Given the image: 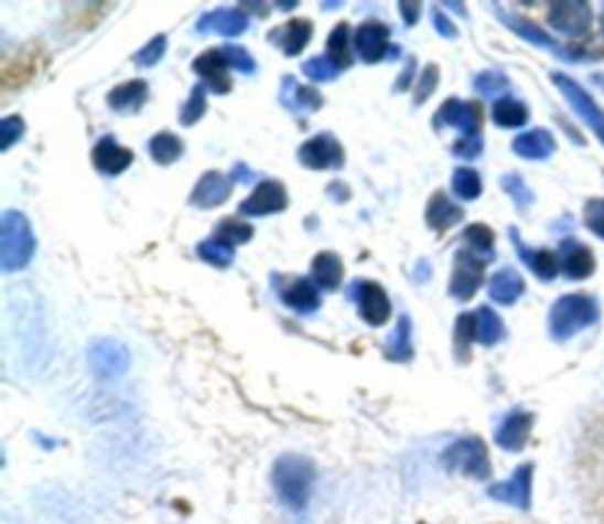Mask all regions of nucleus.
Here are the masks:
<instances>
[{
    "label": "nucleus",
    "mask_w": 604,
    "mask_h": 524,
    "mask_svg": "<svg viewBox=\"0 0 604 524\" xmlns=\"http://www.w3.org/2000/svg\"><path fill=\"white\" fill-rule=\"evenodd\" d=\"M316 480V468L300 453H287L277 459L272 470V484L279 501L291 511H302L308 505Z\"/></svg>",
    "instance_id": "obj_1"
},
{
    "label": "nucleus",
    "mask_w": 604,
    "mask_h": 524,
    "mask_svg": "<svg viewBox=\"0 0 604 524\" xmlns=\"http://www.w3.org/2000/svg\"><path fill=\"white\" fill-rule=\"evenodd\" d=\"M600 321V302L589 293H567L552 302L548 314L550 338L558 343L569 341Z\"/></svg>",
    "instance_id": "obj_2"
},
{
    "label": "nucleus",
    "mask_w": 604,
    "mask_h": 524,
    "mask_svg": "<svg viewBox=\"0 0 604 524\" xmlns=\"http://www.w3.org/2000/svg\"><path fill=\"white\" fill-rule=\"evenodd\" d=\"M33 253H36V236H33L29 217L20 211H6L0 217V269L6 275L24 269Z\"/></svg>",
    "instance_id": "obj_3"
},
{
    "label": "nucleus",
    "mask_w": 604,
    "mask_h": 524,
    "mask_svg": "<svg viewBox=\"0 0 604 524\" xmlns=\"http://www.w3.org/2000/svg\"><path fill=\"white\" fill-rule=\"evenodd\" d=\"M442 466L449 472H459V475L473 478V480H489L492 478V459L489 449L479 437H463L459 442H453L442 453Z\"/></svg>",
    "instance_id": "obj_4"
},
{
    "label": "nucleus",
    "mask_w": 604,
    "mask_h": 524,
    "mask_svg": "<svg viewBox=\"0 0 604 524\" xmlns=\"http://www.w3.org/2000/svg\"><path fill=\"white\" fill-rule=\"evenodd\" d=\"M494 10H496L498 20L503 24H506L515 33V36H519L522 41H527V43H531L536 47H541V50H550L552 55H558L564 62H581V60H591L593 57V55L585 53V50H579V47L574 50V47L560 45L558 39H552L548 31H543L539 24L527 20V17H522V14L506 12V10H500L498 6H494Z\"/></svg>",
    "instance_id": "obj_5"
},
{
    "label": "nucleus",
    "mask_w": 604,
    "mask_h": 524,
    "mask_svg": "<svg viewBox=\"0 0 604 524\" xmlns=\"http://www.w3.org/2000/svg\"><path fill=\"white\" fill-rule=\"evenodd\" d=\"M550 81L556 83L562 97L579 114L581 121L589 126L595 132V138L604 145V109L595 103V97L585 90L581 83H576L572 76H567L562 72H552Z\"/></svg>",
    "instance_id": "obj_6"
},
{
    "label": "nucleus",
    "mask_w": 604,
    "mask_h": 524,
    "mask_svg": "<svg viewBox=\"0 0 604 524\" xmlns=\"http://www.w3.org/2000/svg\"><path fill=\"white\" fill-rule=\"evenodd\" d=\"M484 269H486V260L479 258L477 253H473L470 248L456 250V258H453V269H451V281H449V296L461 302L473 298L479 291V286L484 284Z\"/></svg>",
    "instance_id": "obj_7"
},
{
    "label": "nucleus",
    "mask_w": 604,
    "mask_h": 524,
    "mask_svg": "<svg viewBox=\"0 0 604 524\" xmlns=\"http://www.w3.org/2000/svg\"><path fill=\"white\" fill-rule=\"evenodd\" d=\"M548 24L552 31L569 39H581L593 29V8L585 0H562L548 10Z\"/></svg>",
    "instance_id": "obj_8"
},
{
    "label": "nucleus",
    "mask_w": 604,
    "mask_h": 524,
    "mask_svg": "<svg viewBox=\"0 0 604 524\" xmlns=\"http://www.w3.org/2000/svg\"><path fill=\"white\" fill-rule=\"evenodd\" d=\"M88 362L97 378H119L130 366V350L121 341H116V338H99L90 345Z\"/></svg>",
    "instance_id": "obj_9"
},
{
    "label": "nucleus",
    "mask_w": 604,
    "mask_h": 524,
    "mask_svg": "<svg viewBox=\"0 0 604 524\" xmlns=\"http://www.w3.org/2000/svg\"><path fill=\"white\" fill-rule=\"evenodd\" d=\"M298 161L310 171H338L345 163V149L331 132H322L298 149Z\"/></svg>",
    "instance_id": "obj_10"
},
{
    "label": "nucleus",
    "mask_w": 604,
    "mask_h": 524,
    "mask_svg": "<svg viewBox=\"0 0 604 524\" xmlns=\"http://www.w3.org/2000/svg\"><path fill=\"white\" fill-rule=\"evenodd\" d=\"M349 298L357 300L359 317L368 327L388 324V319L392 317V302L382 286L376 281H357L352 286Z\"/></svg>",
    "instance_id": "obj_11"
},
{
    "label": "nucleus",
    "mask_w": 604,
    "mask_h": 524,
    "mask_svg": "<svg viewBox=\"0 0 604 524\" xmlns=\"http://www.w3.org/2000/svg\"><path fill=\"white\" fill-rule=\"evenodd\" d=\"M531 492H533V463H522L513 472L510 480L496 482L486 489L489 499L513 505V509H519V511L531 509Z\"/></svg>",
    "instance_id": "obj_12"
},
{
    "label": "nucleus",
    "mask_w": 604,
    "mask_h": 524,
    "mask_svg": "<svg viewBox=\"0 0 604 524\" xmlns=\"http://www.w3.org/2000/svg\"><path fill=\"white\" fill-rule=\"evenodd\" d=\"M432 126H451L461 130L465 138H473V135H479L482 128V107L477 103H463L459 97H449L440 107L438 116L432 118Z\"/></svg>",
    "instance_id": "obj_13"
},
{
    "label": "nucleus",
    "mask_w": 604,
    "mask_h": 524,
    "mask_svg": "<svg viewBox=\"0 0 604 524\" xmlns=\"http://www.w3.org/2000/svg\"><path fill=\"white\" fill-rule=\"evenodd\" d=\"M289 208V192L279 180H262L256 192L239 204V213L248 217H262Z\"/></svg>",
    "instance_id": "obj_14"
},
{
    "label": "nucleus",
    "mask_w": 604,
    "mask_h": 524,
    "mask_svg": "<svg viewBox=\"0 0 604 524\" xmlns=\"http://www.w3.org/2000/svg\"><path fill=\"white\" fill-rule=\"evenodd\" d=\"M390 29L378 20H368L355 31V53L362 62L376 64L385 57H390Z\"/></svg>",
    "instance_id": "obj_15"
},
{
    "label": "nucleus",
    "mask_w": 604,
    "mask_h": 524,
    "mask_svg": "<svg viewBox=\"0 0 604 524\" xmlns=\"http://www.w3.org/2000/svg\"><path fill=\"white\" fill-rule=\"evenodd\" d=\"M234 182L229 175H223L220 171H208L198 178L194 192L190 194V204L201 211H213L223 206L231 196Z\"/></svg>",
    "instance_id": "obj_16"
},
{
    "label": "nucleus",
    "mask_w": 604,
    "mask_h": 524,
    "mask_svg": "<svg viewBox=\"0 0 604 524\" xmlns=\"http://www.w3.org/2000/svg\"><path fill=\"white\" fill-rule=\"evenodd\" d=\"M93 165L97 168L103 175H121L126 173L128 168L132 165V161H136V154H132L130 149L121 147L119 142H116L114 135H105V138H99L93 147Z\"/></svg>",
    "instance_id": "obj_17"
},
{
    "label": "nucleus",
    "mask_w": 604,
    "mask_h": 524,
    "mask_svg": "<svg viewBox=\"0 0 604 524\" xmlns=\"http://www.w3.org/2000/svg\"><path fill=\"white\" fill-rule=\"evenodd\" d=\"M510 242H513V246L517 250L519 260H522L541 281H552V279L558 277V272H560L558 253L546 250V248H529L522 242V236H519L517 227H510Z\"/></svg>",
    "instance_id": "obj_18"
},
{
    "label": "nucleus",
    "mask_w": 604,
    "mask_h": 524,
    "mask_svg": "<svg viewBox=\"0 0 604 524\" xmlns=\"http://www.w3.org/2000/svg\"><path fill=\"white\" fill-rule=\"evenodd\" d=\"M558 258H560V269L574 281H581V279H589L595 275L597 269V263H595V256L593 250L576 242V239H564L560 244V250H558Z\"/></svg>",
    "instance_id": "obj_19"
},
{
    "label": "nucleus",
    "mask_w": 604,
    "mask_h": 524,
    "mask_svg": "<svg viewBox=\"0 0 604 524\" xmlns=\"http://www.w3.org/2000/svg\"><path fill=\"white\" fill-rule=\"evenodd\" d=\"M227 60L220 47H211L204 55H198L192 69L206 81V88L215 95H227L231 90V78L227 76Z\"/></svg>",
    "instance_id": "obj_20"
},
{
    "label": "nucleus",
    "mask_w": 604,
    "mask_h": 524,
    "mask_svg": "<svg viewBox=\"0 0 604 524\" xmlns=\"http://www.w3.org/2000/svg\"><path fill=\"white\" fill-rule=\"evenodd\" d=\"M533 414L515 409L510 411L496 430V445L506 451H522L531 437Z\"/></svg>",
    "instance_id": "obj_21"
},
{
    "label": "nucleus",
    "mask_w": 604,
    "mask_h": 524,
    "mask_svg": "<svg viewBox=\"0 0 604 524\" xmlns=\"http://www.w3.org/2000/svg\"><path fill=\"white\" fill-rule=\"evenodd\" d=\"M312 29L314 26L310 20H300V17H295V20H289L287 24L272 29L267 41L277 45L287 57H298L302 50L308 47L312 39Z\"/></svg>",
    "instance_id": "obj_22"
},
{
    "label": "nucleus",
    "mask_w": 604,
    "mask_h": 524,
    "mask_svg": "<svg viewBox=\"0 0 604 524\" xmlns=\"http://www.w3.org/2000/svg\"><path fill=\"white\" fill-rule=\"evenodd\" d=\"M556 149H558L556 138H552L550 130H543V128L522 132L513 140L515 154L527 161H548L552 154H556Z\"/></svg>",
    "instance_id": "obj_23"
},
{
    "label": "nucleus",
    "mask_w": 604,
    "mask_h": 524,
    "mask_svg": "<svg viewBox=\"0 0 604 524\" xmlns=\"http://www.w3.org/2000/svg\"><path fill=\"white\" fill-rule=\"evenodd\" d=\"M279 298L287 308L298 314H312L322 308V298H319V286L312 279H295L289 286H283Z\"/></svg>",
    "instance_id": "obj_24"
},
{
    "label": "nucleus",
    "mask_w": 604,
    "mask_h": 524,
    "mask_svg": "<svg viewBox=\"0 0 604 524\" xmlns=\"http://www.w3.org/2000/svg\"><path fill=\"white\" fill-rule=\"evenodd\" d=\"M248 29V17L239 10H213L198 17V33H220V36H241Z\"/></svg>",
    "instance_id": "obj_25"
},
{
    "label": "nucleus",
    "mask_w": 604,
    "mask_h": 524,
    "mask_svg": "<svg viewBox=\"0 0 604 524\" xmlns=\"http://www.w3.org/2000/svg\"><path fill=\"white\" fill-rule=\"evenodd\" d=\"M279 99L289 111H298V114L300 111H316L324 105V97L319 95V90L310 88V86H300L295 76H283Z\"/></svg>",
    "instance_id": "obj_26"
},
{
    "label": "nucleus",
    "mask_w": 604,
    "mask_h": 524,
    "mask_svg": "<svg viewBox=\"0 0 604 524\" xmlns=\"http://www.w3.org/2000/svg\"><path fill=\"white\" fill-rule=\"evenodd\" d=\"M525 291H527L525 277L519 275L517 269H513V267L498 269V272L492 277V284H489L492 300L498 302V306H503V308L515 306V302L525 296Z\"/></svg>",
    "instance_id": "obj_27"
},
{
    "label": "nucleus",
    "mask_w": 604,
    "mask_h": 524,
    "mask_svg": "<svg viewBox=\"0 0 604 524\" xmlns=\"http://www.w3.org/2000/svg\"><path fill=\"white\" fill-rule=\"evenodd\" d=\"M463 217H465L463 208L453 204V201L444 192H434L430 196L428 208H425V223L430 229L446 232L453 225H459Z\"/></svg>",
    "instance_id": "obj_28"
},
{
    "label": "nucleus",
    "mask_w": 604,
    "mask_h": 524,
    "mask_svg": "<svg viewBox=\"0 0 604 524\" xmlns=\"http://www.w3.org/2000/svg\"><path fill=\"white\" fill-rule=\"evenodd\" d=\"M147 99H149L147 81L136 78V81H128V83H121V86H116L107 95V105L119 114H136L142 109Z\"/></svg>",
    "instance_id": "obj_29"
},
{
    "label": "nucleus",
    "mask_w": 604,
    "mask_h": 524,
    "mask_svg": "<svg viewBox=\"0 0 604 524\" xmlns=\"http://www.w3.org/2000/svg\"><path fill=\"white\" fill-rule=\"evenodd\" d=\"M343 275H345V265L341 256H335V253L331 250L319 253L312 263V281L324 291L338 289V286L343 284Z\"/></svg>",
    "instance_id": "obj_30"
},
{
    "label": "nucleus",
    "mask_w": 604,
    "mask_h": 524,
    "mask_svg": "<svg viewBox=\"0 0 604 524\" xmlns=\"http://www.w3.org/2000/svg\"><path fill=\"white\" fill-rule=\"evenodd\" d=\"M39 66H41V47L24 50L22 57H17L3 66L0 81H3L6 88H20L26 81L33 78V74L39 72Z\"/></svg>",
    "instance_id": "obj_31"
},
{
    "label": "nucleus",
    "mask_w": 604,
    "mask_h": 524,
    "mask_svg": "<svg viewBox=\"0 0 604 524\" xmlns=\"http://www.w3.org/2000/svg\"><path fill=\"white\" fill-rule=\"evenodd\" d=\"M492 118L498 128H522L529 121V107L525 103H519V99L500 97L492 107Z\"/></svg>",
    "instance_id": "obj_32"
},
{
    "label": "nucleus",
    "mask_w": 604,
    "mask_h": 524,
    "mask_svg": "<svg viewBox=\"0 0 604 524\" xmlns=\"http://www.w3.org/2000/svg\"><path fill=\"white\" fill-rule=\"evenodd\" d=\"M411 338H413L411 319H409V314H401L397 319V327H395V331L390 335L388 345H385V354H388V360H392V362H409L413 357Z\"/></svg>",
    "instance_id": "obj_33"
},
{
    "label": "nucleus",
    "mask_w": 604,
    "mask_h": 524,
    "mask_svg": "<svg viewBox=\"0 0 604 524\" xmlns=\"http://www.w3.org/2000/svg\"><path fill=\"white\" fill-rule=\"evenodd\" d=\"M477 343H482L484 347H494L498 345L503 338H506V324H503V319L496 314V310H492L489 306H482L477 312Z\"/></svg>",
    "instance_id": "obj_34"
},
{
    "label": "nucleus",
    "mask_w": 604,
    "mask_h": 524,
    "mask_svg": "<svg viewBox=\"0 0 604 524\" xmlns=\"http://www.w3.org/2000/svg\"><path fill=\"white\" fill-rule=\"evenodd\" d=\"M477 341V317L473 312H463L453 327V352L459 362L470 360V347Z\"/></svg>",
    "instance_id": "obj_35"
},
{
    "label": "nucleus",
    "mask_w": 604,
    "mask_h": 524,
    "mask_svg": "<svg viewBox=\"0 0 604 524\" xmlns=\"http://www.w3.org/2000/svg\"><path fill=\"white\" fill-rule=\"evenodd\" d=\"M184 154V142L173 132H159L149 140V157L159 165H171Z\"/></svg>",
    "instance_id": "obj_36"
},
{
    "label": "nucleus",
    "mask_w": 604,
    "mask_h": 524,
    "mask_svg": "<svg viewBox=\"0 0 604 524\" xmlns=\"http://www.w3.org/2000/svg\"><path fill=\"white\" fill-rule=\"evenodd\" d=\"M461 239L470 246V250L477 253V256H482L486 263L494 260V244H496V234L492 227L486 225H467L461 234Z\"/></svg>",
    "instance_id": "obj_37"
},
{
    "label": "nucleus",
    "mask_w": 604,
    "mask_h": 524,
    "mask_svg": "<svg viewBox=\"0 0 604 524\" xmlns=\"http://www.w3.org/2000/svg\"><path fill=\"white\" fill-rule=\"evenodd\" d=\"M196 253H198V258L213 265V267H229L234 263V246L223 242V239H217V236H213V239H206V242H201L196 246Z\"/></svg>",
    "instance_id": "obj_38"
},
{
    "label": "nucleus",
    "mask_w": 604,
    "mask_h": 524,
    "mask_svg": "<svg viewBox=\"0 0 604 524\" xmlns=\"http://www.w3.org/2000/svg\"><path fill=\"white\" fill-rule=\"evenodd\" d=\"M451 188L453 194L463 201H475L482 196V178L473 168H456L451 175Z\"/></svg>",
    "instance_id": "obj_39"
},
{
    "label": "nucleus",
    "mask_w": 604,
    "mask_h": 524,
    "mask_svg": "<svg viewBox=\"0 0 604 524\" xmlns=\"http://www.w3.org/2000/svg\"><path fill=\"white\" fill-rule=\"evenodd\" d=\"M326 50H328V57L343 66V72L347 69V66H352V53H349V24L347 22H341L338 26H333L331 36L326 41Z\"/></svg>",
    "instance_id": "obj_40"
},
{
    "label": "nucleus",
    "mask_w": 604,
    "mask_h": 524,
    "mask_svg": "<svg viewBox=\"0 0 604 524\" xmlns=\"http://www.w3.org/2000/svg\"><path fill=\"white\" fill-rule=\"evenodd\" d=\"M206 109H208V99H206V86L204 83H196L192 95L187 103H184L182 111H180V124L182 126H196L201 118L206 116Z\"/></svg>",
    "instance_id": "obj_41"
},
{
    "label": "nucleus",
    "mask_w": 604,
    "mask_h": 524,
    "mask_svg": "<svg viewBox=\"0 0 604 524\" xmlns=\"http://www.w3.org/2000/svg\"><path fill=\"white\" fill-rule=\"evenodd\" d=\"M254 225L244 223V220H234V217H225L220 225H217L215 229V236L217 239H223L231 246H239V244H248L250 239H254Z\"/></svg>",
    "instance_id": "obj_42"
},
{
    "label": "nucleus",
    "mask_w": 604,
    "mask_h": 524,
    "mask_svg": "<svg viewBox=\"0 0 604 524\" xmlns=\"http://www.w3.org/2000/svg\"><path fill=\"white\" fill-rule=\"evenodd\" d=\"M302 72H305V76L314 83H326V81H333L338 78L343 66L335 64L328 55H316V57H310L305 64H302Z\"/></svg>",
    "instance_id": "obj_43"
},
{
    "label": "nucleus",
    "mask_w": 604,
    "mask_h": 524,
    "mask_svg": "<svg viewBox=\"0 0 604 524\" xmlns=\"http://www.w3.org/2000/svg\"><path fill=\"white\" fill-rule=\"evenodd\" d=\"M473 86L484 97H496L500 93L510 90V78L506 74H503V72H498V69H486V72H482V74L475 76Z\"/></svg>",
    "instance_id": "obj_44"
},
{
    "label": "nucleus",
    "mask_w": 604,
    "mask_h": 524,
    "mask_svg": "<svg viewBox=\"0 0 604 524\" xmlns=\"http://www.w3.org/2000/svg\"><path fill=\"white\" fill-rule=\"evenodd\" d=\"M500 190L506 192L519 208L531 206V204H533V199H536L533 192L529 190V184L525 182V178H522V175H517V173L503 175V178H500Z\"/></svg>",
    "instance_id": "obj_45"
},
{
    "label": "nucleus",
    "mask_w": 604,
    "mask_h": 524,
    "mask_svg": "<svg viewBox=\"0 0 604 524\" xmlns=\"http://www.w3.org/2000/svg\"><path fill=\"white\" fill-rule=\"evenodd\" d=\"M438 86H440V66L438 64H428L423 69V74H421V78H418V83L413 86L416 88L413 90V105L416 107L425 105L428 99L434 95V90H438Z\"/></svg>",
    "instance_id": "obj_46"
},
{
    "label": "nucleus",
    "mask_w": 604,
    "mask_h": 524,
    "mask_svg": "<svg viewBox=\"0 0 604 524\" xmlns=\"http://www.w3.org/2000/svg\"><path fill=\"white\" fill-rule=\"evenodd\" d=\"M583 225L604 242V196H593L583 206Z\"/></svg>",
    "instance_id": "obj_47"
},
{
    "label": "nucleus",
    "mask_w": 604,
    "mask_h": 524,
    "mask_svg": "<svg viewBox=\"0 0 604 524\" xmlns=\"http://www.w3.org/2000/svg\"><path fill=\"white\" fill-rule=\"evenodd\" d=\"M165 47H168V39L163 36V33H159V36L151 39L142 50H138L136 57H132V60H136L138 66H144V69H149V66H154L163 60Z\"/></svg>",
    "instance_id": "obj_48"
},
{
    "label": "nucleus",
    "mask_w": 604,
    "mask_h": 524,
    "mask_svg": "<svg viewBox=\"0 0 604 524\" xmlns=\"http://www.w3.org/2000/svg\"><path fill=\"white\" fill-rule=\"evenodd\" d=\"M220 50H223V55H225V60H227V64L231 66V69H237L241 74H256V60L250 57V53L246 47L225 45Z\"/></svg>",
    "instance_id": "obj_49"
},
{
    "label": "nucleus",
    "mask_w": 604,
    "mask_h": 524,
    "mask_svg": "<svg viewBox=\"0 0 604 524\" xmlns=\"http://www.w3.org/2000/svg\"><path fill=\"white\" fill-rule=\"evenodd\" d=\"M24 135V118L22 116H6L0 121V149L8 151L17 140Z\"/></svg>",
    "instance_id": "obj_50"
},
{
    "label": "nucleus",
    "mask_w": 604,
    "mask_h": 524,
    "mask_svg": "<svg viewBox=\"0 0 604 524\" xmlns=\"http://www.w3.org/2000/svg\"><path fill=\"white\" fill-rule=\"evenodd\" d=\"M453 157H459L463 161H475L482 157L484 151V140L482 135H473V138H461L459 142H453Z\"/></svg>",
    "instance_id": "obj_51"
},
{
    "label": "nucleus",
    "mask_w": 604,
    "mask_h": 524,
    "mask_svg": "<svg viewBox=\"0 0 604 524\" xmlns=\"http://www.w3.org/2000/svg\"><path fill=\"white\" fill-rule=\"evenodd\" d=\"M432 26H434V31L440 33L442 39H456L459 36V29L453 26V22L449 20V17L440 8L432 10Z\"/></svg>",
    "instance_id": "obj_52"
},
{
    "label": "nucleus",
    "mask_w": 604,
    "mask_h": 524,
    "mask_svg": "<svg viewBox=\"0 0 604 524\" xmlns=\"http://www.w3.org/2000/svg\"><path fill=\"white\" fill-rule=\"evenodd\" d=\"M401 17H405V24L407 26H416L418 20H421V3H409V0H401V3L397 6Z\"/></svg>",
    "instance_id": "obj_53"
},
{
    "label": "nucleus",
    "mask_w": 604,
    "mask_h": 524,
    "mask_svg": "<svg viewBox=\"0 0 604 524\" xmlns=\"http://www.w3.org/2000/svg\"><path fill=\"white\" fill-rule=\"evenodd\" d=\"M413 76H416V60L411 57V60L407 62V66H405V72H401V76L395 81V90H399V93L409 90Z\"/></svg>",
    "instance_id": "obj_54"
},
{
    "label": "nucleus",
    "mask_w": 604,
    "mask_h": 524,
    "mask_svg": "<svg viewBox=\"0 0 604 524\" xmlns=\"http://www.w3.org/2000/svg\"><path fill=\"white\" fill-rule=\"evenodd\" d=\"M229 178H231V182H234V184H237V182H254L258 175H256L254 171H250V168H248L246 163H237V165L231 168Z\"/></svg>",
    "instance_id": "obj_55"
},
{
    "label": "nucleus",
    "mask_w": 604,
    "mask_h": 524,
    "mask_svg": "<svg viewBox=\"0 0 604 524\" xmlns=\"http://www.w3.org/2000/svg\"><path fill=\"white\" fill-rule=\"evenodd\" d=\"M418 272H421V277H418V281H428V277H430V265H428L425 260H421V263H418Z\"/></svg>",
    "instance_id": "obj_56"
},
{
    "label": "nucleus",
    "mask_w": 604,
    "mask_h": 524,
    "mask_svg": "<svg viewBox=\"0 0 604 524\" xmlns=\"http://www.w3.org/2000/svg\"><path fill=\"white\" fill-rule=\"evenodd\" d=\"M446 8H451V10H459V14L461 17H467V12H465V6L463 3H444Z\"/></svg>",
    "instance_id": "obj_57"
},
{
    "label": "nucleus",
    "mask_w": 604,
    "mask_h": 524,
    "mask_svg": "<svg viewBox=\"0 0 604 524\" xmlns=\"http://www.w3.org/2000/svg\"><path fill=\"white\" fill-rule=\"evenodd\" d=\"M343 3H322V10H338Z\"/></svg>",
    "instance_id": "obj_58"
},
{
    "label": "nucleus",
    "mask_w": 604,
    "mask_h": 524,
    "mask_svg": "<svg viewBox=\"0 0 604 524\" xmlns=\"http://www.w3.org/2000/svg\"><path fill=\"white\" fill-rule=\"evenodd\" d=\"M279 8L281 10H293V8H298V3H279Z\"/></svg>",
    "instance_id": "obj_59"
},
{
    "label": "nucleus",
    "mask_w": 604,
    "mask_h": 524,
    "mask_svg": "<svg viewBox=\"0 0 604 524\" xmlns=\"http://www.w3.org/2000/svg\"><path fill=\"white\" fill-rule=\"evenodd\" d=\"M600 26H602V33H604V6H602V12H600Z\"/></svg>",
    "instance_id": "obj_60"
}]
</instances>
